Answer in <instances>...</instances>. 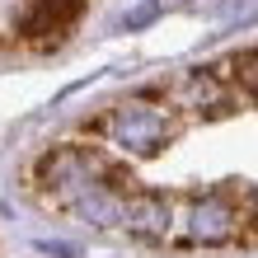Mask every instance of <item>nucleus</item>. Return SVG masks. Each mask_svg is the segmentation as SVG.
<instances>
[{
    "label": "nucleus",
    "instance_id": "nucleus-1",
    "mask_svg": "<svg viewBox=\"0 0 258 258\" xmlns=\"http://www.w3.org/2000/svg\"><path fill=\"white\" fill-rule=\"evenodd\" d=\"M108 136L117 146L136 150V155H155L164 146V136H169V117L160 108H150V103H117L113 117H108Z\"/></svg>",
    "mask_w": 258,
    "mask_h": 258
},
{
    "label": "nucleus",
    "instance_id": "nucleus-2",
    "mask_svg": "<svg viewBox=\"0 0 258 258\" xmlns=\"http://www.w3.org/2000/svg\"><path fill=\"white\" fill-rule=\"evenodd\" d=\"M42 174H47V183L66 197V202H75L80 192L89 188H103L99 178H108L113 169L103 164L99 155H89V150H56V155L42 164Z\"/></svg>",
    "mask_w": 258,
    "mask_h": 258
},
{
    "label": "nucleus",
    "instance_id": "nucleus-3",
    "mask_svg": "<svg viewBox=\"0 0 258 258\" xmlns=\"http://www.w3.org/2000/svg\"><path fill=\"white\" fill-rule=\"evenodd\" d=\"M235 230H239V216L230 211L225 197H202V202H192L188 239H197V244H225V239H235Z\"/></svg>",
    "mask_w": 258,
    "mask_h": 258
},
{
    "label": "nucleus",
    "instance_id": "nucleus-4",
    "mask_svg": "<svg viewBox=\"0 0 258 258\" xmlns=\"http://www.w3.org/2000/svg\"><path fill=\"white\" fill-rule=\"evenodd\" d=\"M117 221H122L127 230H136V235H164L169 230V202L155 197V192H136V197L122 202Z\"/></svg>",
    "mask_w": 258,
    "mask_h": 258
},
{
    "label": "nucleus",
    "instance_id": "nucleus-5",
    "mask_svg": "<svg viewBox=\"0 0 258 258\" xmlns=\"http://www.w3.org/2000/svg\"><path fill=\"white\" fill-rule=\"evenodd\" d=\"M183 99H188V108H202V103L216 99V85H211L202 71H192L188 80H183Z\"/></svg>",
    "mask_w": 258,
    "mask_h": 258
},
{
    "label": "nucleus",
    "instance_id": "nucleus-6",
    "mask_svg": "<svg viewBox=\"0 0 258 258\" xmlns=\"http://www.w3.org/2000/svg\"><path fill=\"white\" fill-rule=\"evenodd\" d=\"M155 14H160V0H141L136 10H127V14H122V28H146Z\"/></svg>",
    "mask_w": 258,
    "mask_h": 258
}]
</instances>
